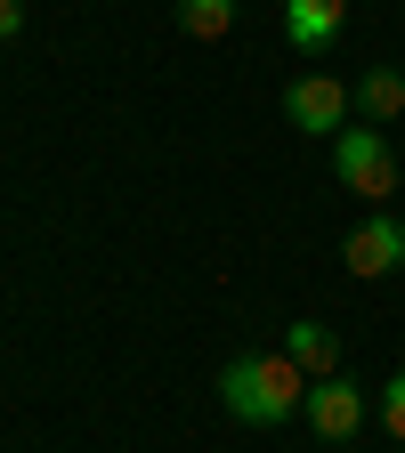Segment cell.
Segmentation results:
<instances>
[{"mask_svg":"<svg viewBox=\"0 0 405 453\" xmlns=\"http://www.w3.org/2000/svg\"><path fill=\"white\" fill-rule=\"evenodd\" d=\"M219 405L236 413V421H252V429H276V421H292V413L308 405V372L284 357V349L236 357V365L219 372Z\"/></svg>","mask_w":405,"mask_h":453,"instance_id":"obj_1","label":"cell"},{"mask_svg":"<svg viewBox=\"0 0 405 453\" xmlns=\"http://www.w3.org/2000/svg\"><path fill=\"white\" fill-rule=\"evenodd\" d=\"M332 170H340V187H349V195L389 203V195H397V154H389V130L349 122V130L332 138Z\"/></svg>","mask_w":405,"mask_h":453,"instance_id":"obj_2","label":"cell"},{"mask_svg":"<svg viewBox=\"0 0 405 453\" xmlns=\"http://www.w3.org/2000/svg\"><path fill=\"white\" fill-rule=\"evenodd\" d=\"M349 113H357V97H349V81H332V73H300L292 89H284V122L308 130V138H340Z\"/></svg>","mask_w":405,"mask_h":453,"instance_id":"obj_3","label":"cell"},{"mask_svg":"<svg viewBox=\"0 0 405 453\" xmlns=\"http://www.w3.org/2000/svg\"><path fill=\"white\" fill-rule=\"evenodd\" d=\"M340 267H349L357 283L397 275V267H405V219H389V211L357 219V226H349V243H340Z\"/></svg>","mask_w":405,"mask_h":453,"instance_id":"obj_4","label":"cell"},{"mask_svg":"<svg viewBox=\"0 0 405 453\" xmlns=\"http://www.w3.org/2000/svg\"><path fill=\"white\" fill-rule=\"evenodd\" d=\"M300 413H308V429H316L324 445H349L373 405H365V388H357L349 372H332V380H308V405H300Z\"/></svg>","mask_w":405,"mask_h":453,"instance_id":"obj_5","label":"cell"},{"mask_svg":"<svg viewBox=\"0 0 405 453\" xmlns=\"http://www.w3.org/2000/svg\"><path fill=\"white\" fill-rule=\"evenodd\" d=\"M340 25H349V0H284V41H292L300 57L332 49Z\"/></svg>","mask_w":405,"mask_h":453,"instance_id":"obj_6","label":"cell"},{"mask_svg":"<svg viewBox=\"0 0 405 453\" xmlns=\"http://www.w3.org/2000/svg\"><path fill=\"white\" fill-rule=\"evenodd\" d=\"M284 357H292L308 380H332V372H340V340H332V324L300 316V324H284Z\"/></svg>","mask_w":405,"mask_h":453,"instance_id":"obj_7","label":"cell"},{"mask_svg":"<svg viewBox=\"0 0 405 453\" xmlns=\"http://www.w3.org/2000/svg\"><path fill=\"white\" fill-rule=\"evenodd\" d=\"M349 97H357V122H373V130H389V122H397V113H405V73H389V65H373V73H365V81H357Z\"/></svg>","mask_w":405,"mask_h":453,"instance_id":"obj_8","label":"cell"},{"mask_svg":"<svg viewBox=\"0 0 405 453\" xmlns=\"http://www.w3.org/2000/svg\"><path fill=\"white\" fill-rule=\"evenodd\" d=\"M179 25L195 41H227L236 33V0H179Z\"/></svg>","mask_w":405,"mask_h":453,"instance_id":"obj_9","label":"cell"},{"mask_svg":"<svg viewBox=\"0 0 405 453\" xmlns=\"http://www.w3.org/2000/svg\"><path fill=\"white\" fill-rule=\"evenodd\" d=\"M381 429L405 445V372H389V380H381Z\"/></svg>","mask_w":405,"mask_h":453,"instance_id":"obj_10","label":"cell"},{"mask_svg":"<svg viewBox=\"0 0 405 453\" xmlns=\"http://www.w3.org/2000/svg\"><path fill=\"white\" fill-rule=\"evenodd\" d=\"M17 25H25V0H0V41H9Z\"/></svg>","mask_w":405,"mask_h":453,"instance_id":"obj_11","label":"cell"},{"mask_svg":"<svg viewBox=\"0 0 405 453\" xmlns=\"http://www.w3.org/2000/svg\"><path fill=\"white\" fill-rule=\"evenodd\" d=\"M397 453H405V445H397Z\"/></svg>","mask_w":405,"mask_h":453,"instance_id":"obj_12","label":"cell"}]
</instances>
